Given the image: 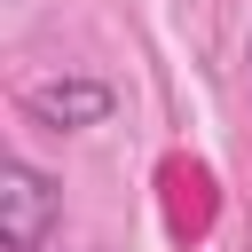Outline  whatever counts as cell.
Listing matches in <instances>:
<instances>
[{"mask_svg":"<svg viewBox=\"0 0 252 252\" xmlns=\"http://www.w3.org/2000/svg\"><path fill=\"white\" fill-rule=\"evenodd\" d=\"M244 79H252V39H244Z\"/></svg>","mask_w":252,"mask_h":252,"instance_id":"obj_3","label":"cell"},{"mask_svg":"<svg viewBox=\"0 0 252 252\" xmlns=\"http://www.w3.org/2000/svg\"><path fill=\"white\" fill-rule=\"evenodd\" d=\"M118 110V94H110V79H39V87H24V118H39L47 134H87V126H102Z\"/></svg>","mask_w":252,"mask_h":252,"instance_id":"obj_2","label":"cell"},{"mask_svg":"<svg viewBox=\"0 0 252 252\" xmlns=\"http://www.w3.org/2000/svg\"><path fill=\"white\" fill-rule=\"evenodd\" d=\"M55 220H63V189L32 158H8L0 165V244L8 252H39Z\"/></svg>","mask_w":252,"mask_h":252,"instance_id":"obj_1","label":"cell"}]
</instances>
